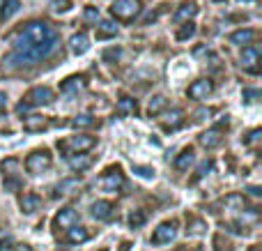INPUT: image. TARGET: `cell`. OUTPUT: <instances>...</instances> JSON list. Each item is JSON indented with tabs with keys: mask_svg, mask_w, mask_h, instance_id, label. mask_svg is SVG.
I'll list each match as a JSON object with an SVG mask.
<instances>
[{
	"mask_svg": "<svg viewBox=\"0 0 262 251\" xmlns=\"http://www.w3.org/2000/svg\"><path fill=\"white\" fill-rule=\"evenodd\" d=\"M55 44H58V32H55L49 23L30 21L18 32L9 62L18 60V62H23V65H32V62H37V60L46 58V55L55 49Z\"/></svg>",
	"mask_w": 262,
	"mask_h": 251,
	"instance_id": "cell-1",
	"label": "cell"
},
{
	"mask_svg": "<svg viewBox=\"0 0 262 251\" xmlns=\"http://www.w3.org/2000/svg\"><path fill=\"white\" fill-rule=\"evenodd\" d=\"M111 14H113L118 21H134L136 16L140 14V0H115L111 5Z\"/></svg>",
	"mask_w": 262,
	"mask_h": 251,
	"instance_id": "cell-2",
	"label": "cell"
},
{
	"mask_svg": "<svg viewBox=\"0 0 262 251\" xmlns=\"http://www.w3.org/2000/svg\"><path fill=\"white\" fill-rule=\"evenodd\" d=\"M51 164H53V159H51V152L49 150H35L28 155L26 159V171L32 175H39L44 173V171L51 169Z\"/></svg>",
	"mask_w": 262,
	"mask_h": 251,
	"instance_id": "cell-3",
	"label": "cell"
},
{
	"mask_svg": "<svg viewBox=\"0 0 262 251\" xmlns=\"http://www.w3.org/2000/svg\"><path fill=\"white\" fill-rule=\"evenodd\" d=\"M62 150H69L74 155V152H88L92 150V148L97 145V138L95 136H88V134H81V136H72L69 141L64 143H58Z\"/></svg>",
	"mask_w": 262,
	"mask_h": 251,
	"instance_id": "cell-4",
	"label": "cell"
},
{
	"mask_svg": "<svg viewBox=\"0 0 262 251\" xmlns=\"http://www.w3.org/2000/svg\"><path fill=\"white\" fill-rule=\"evenodd\" d=\"M177 238V221H163L154 228L152 244H170Z\"/></svg>",
	"mask_w": 262,
	"mask_h": 251,
	"instance_id": "cell-5",
	"label": "cell"
},
{
	"mask_svg": "<svg viewBox=\"0 0 262 251\" xmlns=\"http://www.w3.org/2000/svg\"><path fill=\"white\" fill-rule=\"evenodd\" d=\"M51 101H53V90L46 88V86H37V88H32V90L26 92V101H23V104H28V106H46V104H51Z\"/></svg>",
	"mask_w": 262,
	"mask_h": 251,
	"instance_id": "cell-6",
	"label": "cell"
},
{
	"mask_svg": "<svg viewBox=\"0 0 262 251\" xmlns=\"http://www.w3.org/2000/svg\"><path fill=\"white\" fill-rule=\"evenodd\" d=\"M214 92V81H209V78H198V81H193L189 86V92L186 95L191 97V99H207L209 95Z\"/></svg>",
	"mask_w": 262,
	"mask_h": 251,
	"instance_id": "cell-7",
	"label": "cell"
},
{
	"mask_svg": "<svg viewBox=\"0 0 262 251\" xmlns=\"http://www.w3.org/2000/svg\"><path fill=\"white\" fill-rule=\"evenodd\" d=\"M122 184H124V175L118 166H115V169H108L104 175H101V189H104V192H118Z\"/></svg>",
	"mask_w": 262,
	"mask_h": 251,
	"instance_id": "cell-8",
	"label": "cell"
},
{
	"mask_svg": "<svg viewBox=\"0 0 262 251\" xmlns=\"http://www.w3.org/2000/svg\"><path fill=\"white\" fill-rule=\"evenodd\" d=\"M76 221H78L76 210H74V207H62L53 219V228L55 231H67V228H72Z\"/></svg>",
	"mask_w": 262,
	"mask_h": 251,
	"instance_id": "cell-9",
	"label": "cell"
},
{
	"mask_svg": "<svg viewBox=\"0 0 262 251\" xmlns=\"http://www.w3.org/2000/svg\"><path fill=\"white\" fill-rule=\"evenodd\" d=\"M242 67L249 69V72L258 74L260 69V51L255 49V46H246L244 51H242Z\"/></svg>",
	"mask_w": 262,
	"mask_h": 251,
	"instance_id": "cell-10",
	"label": "cell"
},
{
	"mask_svg": "<svg viewBox=\"0 0 262 251\" xmlns=\"http://www.w3.org/2000/svg\"><path fill=\"white\" fill-rule=\"evenodd\" d=\"M88 49H90V37H88L85 32H76V35H72V39H69V51H72L74 55L88 53Z\"/></svg>",
	"mask_w": 262,
	"mask_h": 251,
	"instance_id": "cell-11",
	"label": "cell"
},
{
	"mask_svg": "<svg viewBox=\"0 0 262 251\" xmlns=\"http://www.w3.org/2000/svg\"><path fill=\"white\" fill-rule=\"evenodd\" d=\"M113 212H115V207H113V203H111V201L92 203V217H95V219H99V221L111 219V217H113Z\"/></svg>",
	"mask_w": 262,
	"mask_h": 251,
	"instance_id": "cell-12",
	"label": "cell"
},
{
	"mask_svg": "<svg viewBox=\"0 0 262 251\" xmlns=\"http://www.w3.org/2000/svg\"><path fill=\"white\" fill-rule=\"evenodd\" d=\"M90 240V231L85 228V226H72V228H67V238H64V242L67 244H83Z\"/></svg>",
	"mask_w": 262,
	"mask_h": 251,
	"instance_id": "cell-13",
	"label": "cell"
},
{
	"mask_svg": "<svg viewBox=\"0 0 262 251\" xmlns=\"http://www.w3.org/2000/svg\"><path fill=\"white\" fill-rule=\"evenodd\" d=\"M221 141H223L221 129H207L205 134H200V136H198V143H200L203 148H207V150H212V148L221 145Z\"/></svg>",
	"mask_w": 262,
	"mask_h": 251,
	"instance_id": "cell-14",
	"label": "cell"
},
{
	"mask_svg": "<svg viewBox=\"0 0 262 251\" xmlns=\"http://www.w3.org/2000/svg\"><path fill=\"white\" fill-rule=\"evenodd\" d=\"M39 205H41V201L37 194H23L21 201H18V207H21L23 215H35L39 210Z\"/></svg>",
	"mask_w": 262,
	"mask_h": 251,
	"instance_id": "cell-15",
	"label": "cell"
},
{
	"mask_svg": "<svg viewBox=\"0 0 262 251\" xmlns=\"http://www.w3.org/2000/svg\"><path fill=\"white\" fill-rule=\"evenodd\" d=\"M255 37H258V32H255V30H251V28H242V30H237V32H232V35H230V44L249 46Z\"/></svg>",
	"mask_w": 262,
	"mask_h": 251,
	"instance_id": "cell-16",
	"label": "cell"
},
{
	"mask_svg": "<svg viewBox=\"0 0 262 251\" xmlns=\"http://www.w3.org/2000/svg\"><path fill=\"white\" fill-rule=\"evenodd\" d=\"M46 127H49V120H46L44 115H28V118L23 120V129L30 134L41 132V129H46Z\"/></svg>",
	"mask_w": 262,
	"mask_h": 251,
	"instance_id": "cell-17",
	"label": "cell"
},
{
	"mask_svg": "<svg viewBox=\"0 0 262 251\" xmlns=\"http://www.w3.org/2000/svg\"><path fill=\"white\" fill-rule=\"evenodd\" d=\"M182 124H184V113H182L180 109H175L166 115V120H163L161 127L166 129V132H175V129H180Z\"/></svg>",
	"mask_w": 262,
	"mask_h": 251,
	"instance_id": "cell-18",
	"label": "cell"
},
{
	"mask_svg": "<svg viewBox=\"0 0 262 251\" xmlns=\"http://www.w3.org/2000/svg\"><path fill=\"white\" fill-rule=\"evenodd\" d=\"M83 88H85V78L83 76H69V78H64V81L60 83V90L67 92V95L83 90Z\"/></svg>",
	"mask_w": 262,
	"mask_h": 251,
	"instance_id": "cell-19",
	"label": "cell"
},
{
	"mask_svg": "<svg viewBox=\"0 0 262 251\" xmlns=\"http://www.w3.org/2000/svg\"><path fill=\"white\" fill-rule=\"evenodd\" d=\"M193 159H195L193 148H184V150L177 155V159H175V169L177 171H189V166L193 164Z\"/></svg>",
	"mask_w": 262,
	"mask_h": 251,
	"instance_id": "cell-20",
	"label": "cell"
},
{
	"mask_svg": "<svg viewBox=\"0 0 262 251\" xmlns=\"http://www.w3.org/2000/svg\"><path fill=\"white\" fill-rule=\"evenodd\" d=\"M195 14H198V5H195V3H184V5H180V9L175 12V21L177 23L191 21Z\"/></svg>",
	"mask_w": 262,
	"mask_h": 251,
	"instance_id": "cell-21",
	"label": "cell"
},
{
	"mask_svg": "<svg viewBox=\"0 0 262 251\" xmlns=\"http://www.w3.org/2000/svg\"><path fill=\"white\" fill-rule=\"evenodd\" d=\"M69 166L81 173V171H85V169H90L92 166V157L83 155V152H74V157H69Z\"/></svg>",
	"mask_w": 262,
	"mask_h": 251,
	"instance_id": "cell-22",
	"label": "cell"
},
{
	"mask_svg": "<svg viewBox=\"0 0 262 251\" xmlns=\"http://www.w3.org/2000/svg\"><path fill=\"white\" fill-rule=\"evenodd\" d=\"M115 35H118V26L113 21H101L97 26V39H111Z\"/></svg>",
	"mask_w": 262,
	"mask_h": 251,
	"instance_id": "cell-23",
	"label": "cell"
},
{
	"mask_svg": "<svg viewBox=\"0 0 262 251\" xmlns=\"http://www.w3.org/2000/svg\"><path fill=\"white\" fill-rule=\"evenodd\" d=\"M115 111H118L120 115H136L138 104H136V99H131V97H122V99L118 101V106H115Z\"/></svg>",
	"mask_w": 262,
	"mask_h": 251,
	"instance_id": "cell-24",
	"label": "cell"
},
{
	"mask_svg": "<svg viewBox=\"0 0 262 251\" xmlns=\"http://www.w3.org/2000/svg\"><path fill=\"white\" fill-rule=\"evenodd\" d=\"M18 7H21V3H18V0H5L3 7H0V21H7L12 14L18 12Z\"/></svg>",
	"mask_w": 262,
	"mask_h": 251,
	"instance_id": "cell-25",
	"label": "cell"
},
{
	"mask_svg": "<svg viewBox=\"0 0 262 251\" xmlns=\"http://www.w3.org/2000/svg\"><path fill=\"white\" fill-rule=\"evenodd\" d=\"M166 104H168V101H166V97H163V95H157V97H154V99H149L147 113H149V115H159L163 109H166Z\"/></svg>",
	"mask_w": 262,
	"mask_h": 251,
	"instance_id": "cell-26",
	"label": "cell"
},
{
	"mask_svg": "<svg viewBox=\"0 0 262 251\" xmlns=\"http://www.w3.org/2000/svg\"><path fill=\"white\" fill-rule=\"evenodd\" d=\"M212 242H214V251H235V244H232L230 240H226V238H223L221 233H216V235H214V240H212Z\"/></svg>",
	"mask_w": 262,
	"mask_h": 251,
	"instance_id": "cell-27",
	"label": "cell"
},
{
	"mask_svg": "<svg viewBox=\"0 0 262 251\" xmlns=\"http://www.w3.org/2000/svg\"><path fill=\"white\" fill-rule=\"evenodd\" d=\"M92 124H95V118H92V115H88V113L76 115V118L72 120V127L74 129H88V127H92Z\"/></svg>",
	"mask_w": 262,
	"mask_h": 251,
	"instance_id": "cell-28",
	"label": "cell"
},
{
	"mask_svg": "<svg viewBox=\"0 0 262 251\" xmlns=\"http://www.w3.org/2000/svg\"><path fill=\"white\" fill-rule=\"evenodd\" d=\"M145 221H147V215H145L143 210H134L129 215V226L131 228H140V226H145Z\"/></svg>",
	"mask_w": 262,
	"mask_h": 251,
	"instance_id": "cell-29",
	"label": "cell"
},
{
	"mask_svg": "<svg viewBox=\"0 0 262 251\" xmlns=\"http://www.w3.org/2000/svg\"><path fill=\"white\" fill-rule=\"evenodd\" d=\"M195 35V26H193V23H191V21H184V26H182L180 28V30H177V39H180V41H184V39H189V37H193Z\"/></svg>",
	"mask_w": 262,
	"mask_h": 251,
	"instance_id": "cell-30",
	"label": "cell"
},
{
	"mask_svg": "<svg viewBox=\"0 0 262 251\" xmlns=\"http://www.w3.org/2000/svg\"><path fill=\"white\" fill-rule=\"evenodd\" d=\"M3 175H5V180L7 178H12V175H16V169H18V159H7V161H3Z\"/></svg>",
	"mask_w": 262,
	"mask_h": 251,
	"instance_id": "cell-31",
	"label": "cell"
},
{
	"mask_svg": "<svg viewBox=\"0 0 262 251\" xmlns=\"http://www.w3.org/2000/svg\"><path fill=\"white\" fill-rule=\"evenodd\" d=\"M186 233H189V235H200V233H205V221L191 219V224H189V228H186Z\"/></svg>",
	"mask_w": 262,
	"mask_h": 251,
	"instance_id": "cell-32",
	"label": "cell"
},
{
	"mask_svg": "<svg viewBox=\"0 0 262 251\" xmlns=\"http://www.w3.org/2000/svg\"><path fill=\"white\" fill-rule=\"evenodd\" d=\"M134 171L140 175V178H154V169H149V166H134Z\"/></svg>",
	"mask_w": 262,
	"mask_h": 251,
	"instance_id": "cell-33",
	"label": "cell"
},
{
	"mask_svg": "<svg viewBox=\"0 0 262 251\" xmlns=\"http://www.w3.org/2000/svg\"><path fill=\"white\" fill-rule=\"evenodd\" d=\"M51 7H53L55 12H67V9L72 7V3H69V0H53V3H51Z\"/></svg>",
	"mask_w": 262,
	"mask_h": 251,
	"instance_id": "cell-34",
	"label": "cell"
},
{
	"mask_svg": "<svg viewBox=\"0 0 262 251\" xmlns=\"http://www.w3.org/2000/svg\"><path fill=\"white\" fill-rule=\"evenodd\" d=\"M212 169H214V164H212V161H205V164H200V169H198V178H203V175H207Z\"/></svg>",
	"mask_w": 262,
	"mask_h": 251,
	"instance_id": "cell-35",
	"label": "cell"
},
{
	"mask_svg": "<svg viewBox=\"0 0 262 251\" xmlns=\"http://www.w3.org/2000/svg\"><path fill=\"white\" fill-rule=\"evenodd\" d=\"M260 97V92L258 90H253V88H249V90H244V99L246 101H255Z\"/></svg>",
	"mask_w": 262,
	"mask_h": 251,
	"instance_id": "cell-36",
	"label": "cell"
},
{
	"mask_svg": "<svg viewBox=\"0 0 262 251\" xmlns=\"http://www.w3.org/2000/svg\"><path fill=\"white\" fill-rule=\"evenodd\" d=\"M260 134H262L260 129H253V132H251L249 136L244 138V143H246V145H251V143H255V141H258V138H260Z\"/></svg>",
	"mask_w": 262,
	"mask_h": 251,
	"instance_id": "cell-37",
	"label": "cell"
},
{
	"mask_svg": "<svg viewBox=\"0 0 262 251\" xmlns=\"http://www.w3.org/2000/svg\"><path fill=\"white\" fill-rule=\"evenodd\" d=\"M97 16H99V12H97L95 7H88L85 9V18H88V21H97Z\"/></svg>",
	"mask_w": 262,
	"mask_h": 251,
	"instance_id": "cell-38",
	"label": "cell"
},
{
	"mask_svg": "<svg viewBox=\"0 0 262 251\" xmlns=\"http://www.w3.org/2000/svg\"><path fill=\"white\" fill-rule=\"evenodd\" d=\"M195 115H198L195 120H205V118H209V115H212V111H209V109H200Z\"/></svg>",
	"mask_w": 262,
	"mask_h": 251,
	"instance_id": "cell-39",
	"label": "cell"
},
{
	"mask_svg": "<svg viewBox=\"0 0 262 251\" xmlns=\"http://www.w3.org/2000/svg\"><path fill=\"white\" fill-rule=\"evenodd\" d=\"M7 106V97H5V92H0V111Z\"/></svg>",
	"mask_w": 262,
	"mask_h": 251,
	"instance_id": "cell-40",
	"label": "cell"
},
{
	"mask_svg": "<svg viewBox=\"0 0 262 251\" xmlns=\"http://www.w3.org/2000/svg\"><path fill=\"white\" fill-rule=\"evenodd\" d=\"M249 194H251V196L258 198V196H260V189H258V187H251V189H249Z\"/></svg>",
	"mask_w": 262,
	"mask_h": 251,
	"instance_id": "cell-41",
	"label": "cell"
},
{
	"mask_svg": "<svg viewBox=\"0 0 262 251\" xmlns=\"http://www.w3.org/2000/svg\"><path fill=\"white\" fill-rule=\"evenodd\" d=\"M129 247H131V244H129V242H124V244H122V249H120V251H129Z\"/></svg>",
	"mask_w": 262,
	"mask_h": 251,
	"instance_id": "cell-42",
	"label": "cell"
},
{
	"mask_svg": "<svg viewBox=\"0 0 262 251\" xmlns=\"http://www.w3.org/2000/svg\"><path fill=\"white\" fill-rule=\"evenodd\" d=\"M251 251H262V247H258V244H255V247H253V249H251Z\"/></svg>",
	"mask_w": 262,
	"mask_h": 251,
	"instance_id": "cell-43",
	"label": "cell"
},
{
	"mask_svg": "<svg viewBox=\"0 0 262 251\" xmlns=\"http://www.w3.org/2000/svg\"><path fill=\"white\" fill-rule=\"evenodd\" d=\"M214 3H221V0H214Z\"/></svg>",
	"mask_w": 262,
	"mask_h": 251,
	"instance_id": "cell-44",
	"label": "cell"
}]
</instances>
